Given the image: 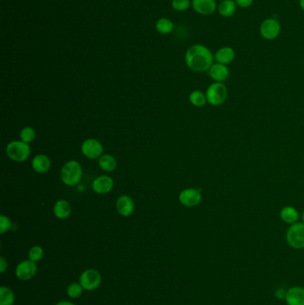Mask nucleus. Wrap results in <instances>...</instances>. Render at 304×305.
Wrapping results in <instances>:
<instances>
[{
	"instance_id": "f257e3e1",
	"label": "nucleus",
	"mask_w": 304,
	"mask_h": 305,
	"mask_svg": "<svg viewBox=\"0 0 304 305\" xmlns=\"http://www.w3.org/2000/svg\"><path fill=\"white\" fill-rule=\"evenodd\" d=\"M214 61V55L211 49L202 44L191 46L185 54V62L187 67L196 73L208 72Z\"/></svg>"
},
{
	"instance_id": "f03ea898",
	"label": "nucleus",
	"mask_w": 304,
	"mask_h": 305,
	"mask_svg": "<svg viewBox=\"0 0 304 305\" xmlns=\"http://www.w3.org/2000/svg\"><path fill=\"white\" fill-rule=\"evenodd\" d=\"M82 174L83 171L81 164L75 160H71L62 168L60 178L62 182L65 185L68 187H73L81 182Z\"/></svg>"
},
{
	"instance_id": "7ed1b4c3",
	"label": "nucleus",
	"mask_w": 304,
	"mask_h": 305,
	"mask_svg": "<svg viewBox=\"0 0 304 305\" xmlns=\"http://www.w3.org/2000/svg\"><path fill=\"white\" fill-rule=\"evenodd\" d=\"M205 96L208 104L211 106H219L223 105L227 100L228 91L222 82H213L208 87Z\"/></svg>"
},
{
	"instance_id": "20e7f679",
	"label": "nucleus",
	"mask_w": 304,
	"mask_h": 305,
	"mask_svg": "<svg viewBox=\"0 0 304 305\" xmlns=\"http://www.w3.org/2000/svg\"><path fill=\"white\" fill-rule=\"evenodd\" d=\"M31 151L29 144L22 140H16L9 143L6 149L9 158L17 163L25 162L31 155Z\"/></svg>"
},
{
	"instance_id": "39448f33",
	"label": "nucleus",
	"mask_w": 304,
	"mask_h": 305,
	"mask_svg": "<svg viewBox=\"0 0 304 305\" xmlns=\"http://www.w3.org/2000/svg\"><path fill=\"white\" fill-rule=\"evenodd\" d=\"M259 31L260 37L265 41H275L281 34L282 26L277 19L274 17H269L261 22Z\"/></svg>"
},
{
	"instance_id": "423d86ee",
	"label": "nucleus",
	"mask_w": 304,
	"mask_h": 305,
	"mask_svg": "<svg viewBox=\"0 0 304 305\" xmlns=\"http://www.w3.org/2000/svg\"><path fill=\"white\" fill-rule=\"evenodd\" d=\"M287 244L292 248H304V223L295 222L290 225L285 235Z\"/></svg>"
},
{
	"instance_id": "0eeeda50",
	"label": "nucleus",
	"mask_w": 304,
	"mask_h": 305,
	"mask_svg": "<svg viewBox=\"0 0 304 305\" xmlns=\"http://www.w3.org/2000/svg\"><path fill=\"white\" fill-rule=\"evenodd\" d=\"M202 189L188 187L179 193V202L186 207H195L202 202Z\"/></svg>"
},
{
	"instance_id": "6e6552de",
	"label": "nucleus",
	"mask_w": 304,
	"mask_h": 305,
	"mask_svg": "<svg viewBox=\"0 0 304 305\" xmlns=\"http://www.w3.org/2000/svg\"><path fill=\"white\" fill-rule=\"evenodd\" d=\"M102 277L97 269L89 268L82 273L80 277V284L87 291L98 288L101 284Z\"/></svg>"
},
{
	"instance_id": "1a4fd4ad",
	"label": "nucleus",
	"mask_w": 304,
	"mask_h": 305,
	"mask_svg": "<svg viewBox=\"0 0 304 305\" xmlns=\"http://www.w3.org/2000/svg\"><path fill=\"white\" fill-rule=\"evenodd\" d=\"M104 147L100 141L96 139H88L81 145V152L89 159H99L103 155Z\"/></svg>"
},
{
	"instance_id": "9d476101",
	"label": "nucleus",
	"mask_w": 304,
	"mask_h": 305,
	"mask_svg": "<svg viewBox=\"0 0 304 305\" xmlns=\"http://www.w3.org/2000/svg\"><path fill=\"white\" fill-rule=\"evenodd\" d=\"M191 1H192L191 8L200 16L209 17L213 15L218 9L217 0H191Z\"/></svg>"
},
{
	"instance_id": "9b49d317",
	"label": "nucleus",
	"mask_w": 304,
	"mask_h": 305,
	"mask_svg": "<svg viewBox=\"0 0 304 305\" xmlns=\"http://www.w3.org/2000/svg\"><path fill=\"white\" fill-rule=\"evenodd\" d=\"M38 267L36 262L33 260H25L17 265V276L21 280H29L36 275Z\"/></svg>"
},
{
	"instance_id": "f8f14e48",
	"label": "nucleus",
	"mask_w": 304,
	"mask_h": 305,
	"mask_svg": "<svg viewBox=\"0 0 304 305\" xmlns=\"http://www.w3.org/2000/svg\"><path fill=\"white\" fill-rule=\"evenodd\" d=\"M114 179L110 176L102 175L95 179L92 183V189L99 195H105L112 191L114 188Z\"/></svg>"
},
{
	"instance_id": "ddd939ff",
	"label": "nucleus",
	"mask_w": 304,
	"mask_h": 305,
	"mask_svg": "<svg viewBox=\"0 0 304 305\" xmlns=\"http://www.w3.org/2000/svg\"><path fill=\"white\" fill-rule=\"evenodd\" d=\"M210 77L215 82H224L227 81V79L230 76V71L227 67V65L214 63L211 65V68L208 71Z\"/></svg>"
},
{
	"instance_id": "4468645a",
	"label": "nucleus",
	"mask_w": 304,
	"mask_h": 305,
	"mask_svg": "<svg viewBox=\"0 0 304 305\" xmlns=\"http://www.w3.org/2000/svg\"><path fill=\"white\" fill-rule=\"evenodd\" d=\"M116 209L121 215L129 217L134 212V201L129 195H121L116 201Z\"/></svg>"
},
{
	"instance_id": "2eb2a0df",
	"label": "nucleus",
	"mask_w": 304,
	"mask_h": 305,
	"mask_svg": "<svg viewBox=\"0 0 304 305\" xmlns=\"http://www.w3.org/2000/svg\"><path fill=\"white\" fill-rule=\"evenodd\" d=\"M235 49L225 46L218 49L214 54V60L216 63L222 64V65H228L235 60Z\"/></svg>"
},
{
	"instance_id": "dca6fc26",
	"label": "nucleus",
	"mask_w": 304,
	"mask_h": 305,
	"mask_svg": "<svg viewBox=\"0 0 304 305\" xmlns=\"http://www.w3.org/2000/svg\"><path fill=\"white\" fill-rule=\"evenodd\" d=\"M285 301L287 305H304V288L293 286L287 290Z\"/></svg>"
},
{
	"instance_id": "f3484780",
	"label": "nucleus",
	"mask_w": 304,
	"mask_h": 305,
	"mask_svg": "<svg viewBox=\"0 0 304 305\" xmlns=\"http://www.w3.org/2000/svg\"><path fill=\"white\" fill-rule=\"evenodd\" d=\"M32 166L37 173H46L51 168V161L48 155H38L33 158Z\"/></svg>"
},
{
	"instance_id": "a211bd4d",
	"label": "nucleus",
	"mask_w": 304,
	"mask_h": 305,
	"mask_svg": "<svg viewBox=\"0 0 304 305\" xmlns=\"http://www.w3.org/2000/svg\"><path fill=\"white\" fill-rule=\"evenodd\" d=\"M237 6L235 4V0H223L220 1L218 5V14L223 18H230L234 17L236 10Z\"/></svg>"
},
{
	"instance_id": "6ab92c4d",
	"label": "nucleus",
	"mask_w": 304,
	"mask_h": 305,
	"mask_svg": "<svg viewBox=\"0 0 304 305\" xmlns=\"http://www.w3.org/2000/svg\"><path fill=\"white\" fill-rule=\"evenodd\" d=\"M72 213V206L68 201L60 199L57 201L54 206V214L57 219L65 220L69 218Z\"/></svg>"
},
{
	"instance_id": "aec40b11",
	"label": "nucleus",
	"mask_w": 304,
	"mask_h": 305,
	"mask_svg": "<svg viewBox=\"0 0 304 305\" xmlns=\"http://www.w3.org/2000/svg\"><path fill=\"white\" fill-rule=\"evenodd\" d=\"M280 219L284 223L292 225L299 220V212L293 206H284L280 211Z\"/></svg>"
},
{
	"instance_id": "412c9836",
	"label": "nucleus",
	"mask_w": 304,
	"mask_h": 305,
	"mask_svg": "<svg viewBox=\"0 0 304 305\" xmlns=\"http://www.w3.org/2000/svg\"><path fill=\"white\" fill-rule=\"evenodd\" d=\"M98 165L100 169L106 172L114 171L117 167V161L113 155H103L98 159Z\"/></svg>"
},
{
	"instance_id": "4be33fe9",
	"label": "nucleus",
	"mask_w": 304,
	"mask_h": 305,
	"mask_svg": "<svg viewBox=\"0 0 304 305\" xmlns=\"http://www.w3.org/2000/svg\"><path fill=\"white\" fill-rule=\"evenodd\" d=\"M155 29L159 33H161L162 35H167V34H170L174 30V24L169 18L162 17L156 22Z\"/></svg>"
},
{
	"instance_id": "5701e85b",
	"label": "nucleus",
	"mask_w": 304,
	"mask_h": 305,
	"mask_svg": "<svg viewBox=\"0 0 304 305\" xmlns=\"http://www.w3.org/2000/svg\"><path fill=\"white\" fill-rule=\"evenodd\" d=\"M16 300L15 293L7 286L0 287V305H13Z\"/></svg>"
},
{
	"instance_id": "b1692460",
	"label": "nucleus",
	"mask_w": 304,
	"mask_h": 305,
	"mask_svg": "<svg viewBox=\"0 0 304 305\" xmlns=\"http://www.w3.org/2000/svg\"><path fill=\"white\" fill-rule=\"evenodd\" d=\"M189 101L191 105L196 107H202L205 106L207 103L206 96L200 90H195L189 95Z\"/></svg>"
},
{
	"instance_id": "393cba45",
	"label": "nucleus",
	"mask_w": 304,
	"mask_h": 305,
	"mask_svg": "<svg viewBox=\"0 0 304 305\" xmlns=\"http://www.w3.org/2000/svg\"><path fill=\"white\" fill-rule=\"evenodd\" d=\"M20 139L27 144L33 142L36 139V131L32 127H25L21 130Z\"/></svg>"
},
{
	"instance_id": "a878e982",
	"label": "nucleus",
	"mask_w": 304,
	"mask_h": 305,
	"mask_svg": "<svg viewBox=\"0 0 304 305\" xmlns=\"http://www.w3.org/2000/svg\"><path fill=\"white\" fill-rule=\"evenodd\" d=\"M192 6L191 0H172L171 8L177 12H185L190 9Z\"/></svg>"
},
{
	"instance_id": "bb28decb",
	"label": "nucleus",
	"mask_w": 304,
	"mask_h": 305,
	"mask_svg": "<svg viewBox=\"0 0 304 305\" xmlns=\"http://www.w3.org/2000/svg\"><path fill=\"white\" fill-rule=\"evenodd\" d=\"M83 287L81 284L79 283H73L68 286L67 288V293L71 298L73 299H77L79 297L81 296V294L83 293Z\"/></svg>"
},
{
	"instance_id": "cd10ccee",
	"label": "nucleus",
	"mask_w": 304,
	"mask_h": 305,
	"mask_svg": "<svg viewBox=\"0 0 304 305\" xmlns=\"http://www.w3.org/2000/svg\"><path fill=\"white\" fill-rule=\"evenodd\" d=\"M43 255H44V251L40 245H34L29 251V259L34 262L41 260L43 258Z\"/></svg>"
},
{
	"instance_id": "c85d7f7f",
	"label": "nucleus",
	"mask_w": 304,
	"mask_h": 305,
	"mask_svg": "<svg viewBox=\"0 0 304 305\" xmlns=\"http://www.w3.org/2000/svg\"><path fill=\"white\" fill-rule=\"evenodd\" d=\"M12 228V222L8 216H0V234H5Z\"/></svg>"
},
{
	"instance_id": "c756f323",
	"label": "nucleus",
	"mask_w": 304,
	"mask_h": 305,
	"mask_svg": "<svg viewBox=\"0 0 304 305\" xmlns=\"http://www.w3.org/2000/svg\"><path fill=\"white\" fill-rule=\"evenodd\" d=\"M235 2L240 9H246L251 8L254 0H235Z\"/></svg>"
},
{
	"instance_id": "7c9ffc66",
	"label": "nucleus",
	"mask_w": 304,
	"mask_h": 305,
	"mask_svg": "<svg viewBox=\"0 0 304 305\" xmlns=\"http://www.w3.org/2000/svg\"><path fill=\"white\" fill-rule=\"evenodd\" d=\"M8 268V261L5 260L4 257H0V272L4 273Z\"/></svg>"
},
{
	"instance_id": "2f4dec72",
	"label": "nucleus",
	"mask_w": 304,
	"mask_h": 305,
	"mask_svg": "<svg viewBox=\"0 0 304 305\" xmlns=\"http://www.w3.org/2000/svg\"><path fill=\"white\" fill-rule=\"evenodd\" d=\"M286 292H287V291H285L284 288L277 289L276 292V296L277 297L279 300H281V299H285Z\"/></svg>"
},
{
	"instance_id": "473e14b6",
	"label": "nucleus",
	"mask_w": 304,
	"mask_h": 305,
	"mask_svg": "<svg viewBox=\"0 0 304 305\" xmlns=\"http://www.w3.org/2000/svg\"><path fill=\"white\" fill-rule=\"evenodd\" d=\"M57 305H75L73 302H71V301H59Z\"/></svg>"
},
{
	"instance_id": "72a5a7b5",
	"label": "nucleus",
	"mask_w": 304,
	"mask_h": 305,
	"mask_svg": "<svg viewBox=\"0 0 304 305\" xmlns=\"http://www.w3.org/2000/svg\"><path fill=\"white\" fill-rule=\"evenodd\" d=\"M299 7H300V10L304 12V0H299Z\"/></svg>"
},
{
	"instance_id": "f704fd0d",
	"label": "nucleus",
	"mask_w": 304,
	"mask_h": 305,
	"mask_svg": "<svg viewBox=\"0 0 304 305\" xmlns=\"http://www.w3.org/2000/svg\"><path fill=\"white\" fill-rule=\"evenodd\" d=\"M301 219H302V221H303L304 223V211L303 212H302V214H301Z\"/></svg>"
},
{
	"instance_id": "c9c22d12",
	"label": "nucleus",
	"mask_w": 304,
	"mask_h": 305,
	"mask_svg": "<svg viewBox=\"0 0 304 305\" xmlns=\"http://www.w3.org/2000/svg\"><path fill=\"white\" fill-rule=\"evenodd\" d=\"M219 2H220V1H223V0H219Z\"/></svg>"
}]
</instances>
